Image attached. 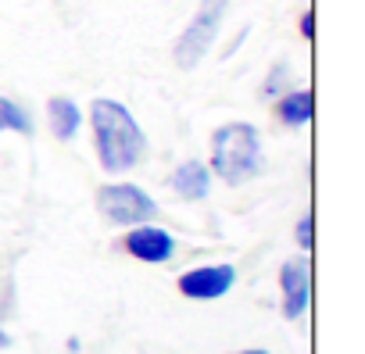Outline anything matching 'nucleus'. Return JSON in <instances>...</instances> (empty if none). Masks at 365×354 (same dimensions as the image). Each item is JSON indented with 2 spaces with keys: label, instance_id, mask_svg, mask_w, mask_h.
I'll use <instances>...</instances> for the list:
<instances>
[{
  "label": "nucleus",
  "instance_id": "f257e3e1",
  "mask_svg": "<svg viewBox=\"0 0 365 354\" xmlns=\"http://www.w3.org/2000/svg\"><path fill=\"white\" fill-rule=\"evenodd\" d=\"M90 122H93V136H97L101 165L108 172H129L133 165L143 161L147 140H143V129L136 125V118L125 111V104L101 97L90 108Z\"/></svg>",
  "mask_w": 365,
  "mask_h": 354
},
{
  "label": "nucleus",
  "instance_id": "f03ea898",
  "mask_svg": "<svg viewBox=\"0 0 365 354\" xmlns=\"http://www.w3.org/2000/svg\"><path fill=\"white\" fill-rule=\"evenodd\" d=\"M212 168L226 183L240 187L262 172V136L251 122H230L212 136Z\"/></svg>",
  "mask_w": 365,
  "mask_h": 354
},
{
  "label": "nucleus",
  "instance_id": "7ed1b4c3",
  "mask_svg": "<svg viewBox=\"0 0 365 354\" xmlns=\"http://www.w3.org/2000/svg\"><path fill=\"white\" fill-rule=\"evenodd\" d=\"M226 8H230V0H201V8L194 11L190 26L182 29V36L175 40V51H172L179 68H197L201 65V58L212 51V43L222 29Z\"/></svg>",
  "mask_w": 365,
  "mask_h": 354
},
{
  "label": "nucleus",
  "instance_id": "20e7f679",
  "mask_svg": "<svg viewBox=\"0 0 365 354\" xmlns=\"http://www.w3.org/2000/svg\"><path fill=\"white\" fill-rule=\"evenodd\" d=\"M97 204H101L104 219L115 222V226H140L143 219H154V212H158L154 197H147V194H143L140 187H133V183L104 187L101 197H97Z\"/></svg>",
  "mask_w": 365,
  "mask_h": 354
},
{
  "label": "nucleus",
  "instance_id": "39448f33",
  "mask_svg": "<svg viewBox=\"0 0 365 354\" xmlns=\"http://www.w3.org/2000/svg\"><path fill=\"white\" fill-rule=\"evenodd\" d=\"M233 283H237L233 265H201L179 276V293L194 301H219L233 290Z\"/></svg>",
  "mask_w": 365,
  "mask_h": 354
},
{
  "label": "nucleus",
  "instance_id": "423d86ee",
  "mask_svg": "<svg viewBox=\"0 0 365 354\" xmlns=\"http://www.w3.org/2000/svg\"><path fill=\"white\" fill-rule=\"evenodd\" d=\"M279 286H283V315L301 318L308 301H312V265L304 258H290L279 269Z\"/></svg>",
  "mask_w": 365,
  "mask_h": 354
},
{
  "label": "nucleus",
  "instance_id": "0eeeda50",
  "mask_svg": "<svg viewBox=\"0 0 365 354\" xmlns=\"http://www.w3.org/2000/svg\"><path fill=\"white\" fill-rule=\"evenodd\" d=\"M122 247H125L133 258L147 261V265H161V261H168V258L175 254V240H172V233L154 229V226H136V229L122 240Z\"/></svg>",
  "mask_w": 365,
  "mask_h": 354
},
{
  "label": "nucleus",
  "instance_id": "6e6552de",
  "mask_svg": "<svg viewBox=\"0 0 365 354\" xmlns=\"http://www.w3.org/2000/svg\"><path fill=\"white\" fill-rule=\"evenodd\" d=\"M172 190L187 201H205L208 190H212V175L201 161H182L175 172H172Z\"/></svg>",
  "mask_w": 365,
  "mask_h": 354
},
{
  "label": "nucleus",
  "instance_id": "1a4fd4ad",
  "mask_svg": "<svg viewBox=\"0 0 365 354\" xmlns=\"http://www.w3.org/2000/svg\"><path fill=\"white\" fill-rule=\"evenodd\" d=\"M47 118H51V132L58 140H72L79 132V125H83V111L68 97H51L47 100Z\"/></svg>",
  "mask_w": 365,
  "mask_h": 354
},
{
  "label": "nucleus",
  "instance_id": "9d476101",
  "mask_svg": "<svg viewBox=\"0 0 365 354\" xmlns=\"http://www.w3.org/2000/svg\"><path fill=\"white\" fill-rule=\"evenodd\" d=\"M279 122L283 125H290V129H301V125H308L312 122V111H315V104H312V93L308 90H294V93H287L283 100H279Z\"/></svg>",
  "mask_w": 365,
  "mask_h": 354
},
{
  "label": "nucleus",
  "instance_id": "9b49d317",
  "mask_svg": "<svg viewBox=\"0 0 365 354\" xmlns=\"http://www.w3.org/2000/svg\"><path fill=\"white\" fill-rule=\"evenodd\" d=\"M0 129H15L22 136H33V118L26 108H19L15 100L8 97H0Z\"/></svg>",
  "mask_w": 365,
  "mask_h": 354
},
{
  "label": "nucleus",
  "instance_id": "f8f14e48",
  "mask_svg": "<svg viewBox=\"0 0 365 354\" xmlns=\"http://www.w3.org/2000/svg\"><path fill=\"white\" fill-rule=\"evenodd\" d=\"M294 240H297V247H301V251H312V215H304V219L297 222Z\"/></svg>",
  "mask_w": 365,
  "mask_h": 354
},
{
  "label": "nucleus",
  "instance_id": "ddd939ff",
  "mask_svg": "<svg viewBox=\"0 0 365 354\" xmlns=\"http://www.w3.org/2000/svg\"><path fill=\"white\" fill-rule=\"evenodd\" d=\"M312 33H315V19H312V11H308V15H301V36L312 40Z\"/></svg>",
  "mask_w": 365,
  "mask_h": 354
},
{
  "label": "nucleus",
  "instance_id": "4468645a",
  "mask_svg": "<svg viewBox=\"0 0 365 354\" xmlns=\"http://www.w3.org/2000/svg\"><path fill=\"white\" fill-rule=\"evenodd\" d=\"M4 347H11V336H8L4 329H0V350H4Z\"/></svg>",
  "mask_w": 365,
  "mask_h": 354
},
{
  "label": "nucleus",
  "instance_id": "2eb2a0df",
  "mask_svg": "<svg viewBox=\"0 0 365 354\" xmlns=\"http://www.w3.org/2000/svg\"><path fill=\"white\" fill-rule=\"evenodd\" d=\"M240 354H269V350H240Z\"/></svg>",
  "mask_w": 365,
  "mask_h": 354
}]
</instances>
